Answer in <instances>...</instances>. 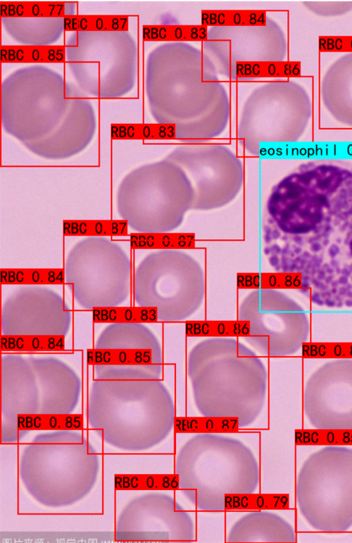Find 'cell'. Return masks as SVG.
<instances>
[{
	"label": "cell",
	"mask_w": 352,
	"mask_h": 543,
	"mask_svg": "<svg viewBox=\"0 0 352 543\" xmlns=\"http://www.w3.org/2000/svg\"><path fill=\"white\" fill-rule=\"evenodd\" d=\"M263 233L276 272L313 278L328 258L326 276H340V258L352 263V165L308 162L282 178L267 199Z\"/></svg>",
	"instance_id": "obj_1"
},
{
	"label": "cell",
	"mask_w": 352,
	"mask_h": 543,
	"mask_svg": "<svg viewBox=\"0 0 352 543\" xmlns=\"http://www.w3.org/2000/svg\"><path fill=\"white\" fill-rule=\"evenodd\" d=\"M178 487L203 511H221L228 497L254 494L260 468L251 450L240 440L216 433H199L180 447L175 459Z\"/></svg>",
	"instance_id": "obj_2"
},
{
	"label": "cell",
	"mask_w": 352,
	"mask_h": 543,
	"mask_svg": "<svg viewBox=\"0 0 352 543\" xmlns=\"http://www.w3.org/2000/svg\"><path fill=\"white\" fill-rule=\"evenodd\" d=\"M194 192L183 170L166 157L131 170L116 194L120 217L133 231L160 234L173 232L192 210Z\"/></svg>",
	"instance_id": "obj_3"
},
{
	"label": "cell",
	"mask_w": 352,
	"mask_h": 543,
	"mask_svg": "<svg viewBox=\"0 0 352 543\" xmlns=\"http://www.w3.org/2000/svg\"><path fill=\"white\" fill-rule=\"evenodd\" d=\"M298 509L314 529L338 533L352 527V448L328 445L311 454L296 483Z\"/></svg>",
	"instance_id": "obj_4"
},
{
	"label": "cell",
	"mask_w": 352,
	"mask_h": 543,
	"mask_svg": "<svg viewBox=\"0 0 352 543\" xmlns=\"http://www.w3.org/2000/svg\"><path fill=\"white\" fill-rule=\"evenodd\" d=\"M65 283L82 309L120 306L129 296L131 261L117 243L88 236L74 245L65 260Z\"/></svg>",
	"instance_id": "obj_5"
},
{
	"label": "cell",
	"mask_w": 352,
	"mask_h": 543,
	"mask_svg": "<svg viewBox=\"0 0 352 543\" xmlns=\"http://www.w3.org/2000/svg\"><path fill=\"white\" fill-rule=\"evenodd\" d=\"M188 177L194 192L192 210H212L232 202L244 182L241 160L227 146L187 143L166 157Z\"/></svg>",
	"instance_id": "obj_6"
},
{
	"label": "cell",
	"mask_w": 352,
	"mask_h": 543,
	"mask_svg": "<svg viewBox=\"0 0 352 543\" xmlns=\"http://www.w3.org/2000/svg\"><path fill=\"white\" fill-rule=\"evenodd\" d=\"M91 387L125 406L90 391L89 397L127 410L133 425V450H146L159 444L173 430L175 419L173 400L158 379H94Z\"/></svg>",
	"instance_id": "obj_7"
},
{
	"label": "cell",
	"mask_w": 352,
	"mask_h": 543,
	"mask_svg": "<svg viewBox=\"0 0 352 543\" xmlns=\"http://www.w3.org/2000/svg\"><path fill=\"white\" fill-rule=\"evenodd\" d=\"M204 272L188 253L179 249H160L148 254L136 267L133 295L138 306L152 307L159 295L204 296Z\"/></svg>",
	"instance_id": "obj_8"
},
{
	"label": "cell",
	"mask_w": 352,
	"mask_h": 543,
	"mask_svg": "<svg viewBox=\"0 0 352 543\" xmlns=\"http://www.w3.org/2000/svg\"><path fill=\"white\" fill-rule=\"evenodd\" d=\"M64 299L43 285H22L5 300L1 335H66L72 314Z\"/></svg>",
	"instance_id": "obj_9"
},
{
	"label": "cell",
	"mask_w": 352,
	"mask_h": 543,
	"mask_svg": "<svg viewBox=\"0 0 352 543\" xmlns=\"http://www.w3.org/2000/svg\"><path fill=\"white\" fill-rule=\"evenodd\" d=\"M130 540L184 542L195 538V527L188 513L171 496L154 492L129 503Z\"/></svg>",
	"instance_id": "obj_10"
},
{
	"label": "cell",
	"mask_w": 352,
	"mask_h": 543,
	"mask_svg": "<svg viewBox=\"0 0 352 543\" xmlns=\"http://www.w3.org/2000/svg\"><path fill=\"white\" fill-rule=\"evenodd\" d=\"M303 405L314 428L352 430V376H322L317 370L306 384Z\"/></svg>",
	"instance_id": "obj_11"
},
{
	"label": "cell",
	"mask_w": 352,
	"mask_h": 543,
	"mask_svg": "<svg viewBox=\"0 0 352 543\" xmlns=\"http://www.w3.org/2000/svg\"><path fill=\"white\" fill-rule=\"evenodd\" d=\"M28 359L38 387V413H72L81 387L76 373L57 358L29 357Z\"/></svg>",
	"instance_id": "obj_12"
},
{
	"label": "cell",
	"mask_w": 352,
	"mask_h": 543,
	"mask_svg": "<svg viewBox=\"0 0 352 543\" xmlns=\"http://www.w3.org/2000/svg\"><path fill=\"white\" fill-rule=\"evenodd\" d=\"M2 412L11 414V427L19 414H35L39 409L36 378L28 357L6 355L1 358Z\"/></svg>",
	"instance_id": "obj_13"
},
{
	"label": "cell",
	"mask_w": 352,
	"mask_h": 543,
	"mask_svg": "<svg viewBox=\"0 0 352 543\" xmlns=\"http://www.w3.org/2000/svg\"><path fill=\"white\" fill-rule=\"evenodd\" d=\"M228 542H296L294 527L280 516L254 511L239 518L228 533Z\"/></svg>",
	"instance_id": "obj_14"
},
{
	"label": "cell",
	"mask_w": 352,
	"mask_h": 543,
	"mask_svg": "<svg viewBox=\"0 0 352 543\" xmlns=\"http://www.w3.org/2000/svg\"><path fill=\"white\" fill-rule=\"evenodd\" d=\"M96 348H145L161 352L155 335L142 323H113L100 333Z\"/></svg>",
	"instance_id": "obj_15"
},
{
	"label": "cell",
	"mask_w": 352,
	"mask_h": 543,
	"mask_svg": "<svg viewBox=\"0 0 352 543\" xmlns=\"http://www.w3.org/2000/svg\"><path fill=\"white\" fill-rule=\"evenodd\" d=\"M83 417L80 414L35 413L19 414L14 421V428L17 437L19 432L32 430L77 431L82 430Z\"/></svg>",
	"instance_id": "obj_16"
},
{
	"label": "cell",
	"mask_w": 352,
	"mask_h": 543,
	"mask_svg": "<svg viewBox=\"0 0 352 543\" xmlns=\"http://www.w3.org/2000/svg\"><path fill=\"white\" fill-rule=\"evenodd\" d=\"M300 63L297 61L237 62L228 70L231 80L300 76Z\"/></svg>",
	"instance_id": "obj_17"
},
{
	"label": "cell",
	"mask_w": 352,
	"mask_h": 543,
	"mask_svg": "<svg viewBox=\"0 0 352 543\" xmlns=\"http://www.w3.org/2000/svg\"><path fill=\"white\" fill-rule=\"evenodd\" d=\"M89 365L161 364V352L145 348H89Z\"/></svg>",
	"instance_id": "obj_18"
},
{
	"label": "cell",
	"mask_w": 352,
	"mask_h": 543,
	"mask_svg": "<svg viewBox=\"0 0 352 543\" xmlns=\"http://www.w3.org/2000/svg\"><path fill=\"white\" fill-rule=\"evenodd\" d=\"M65 60L63 45H2L1 61L7 63H62Z\"/></svg>",
	"instance_id": "obj_19"
},
{
	"label": "cell",
	"mask_w": 352,
	"mask_h": 543,
	"mask_svg": "<svg viewBox=\"0 0 352 543\" xmlns=\"http://www.w3.org/2000/svg\"><path fill=\"white\" fill-rule=\"evenodd\" d=\"M267 12L263 10H204L201 24L206 27H254L267 24Z\"/></svg>",
	"instance_id": "obj_20"
},
{
	"label": "cell",
	"mask_w": 352,
	"mask_h": 543,
	"mask_svg": "<svg viewBox=\"0 0 352 543\" xmlns=\"http://www.w3.org/2000/svg\"><path fill=\"white\" fill-rule=\"evenodd\" d=\"M65 336L57 335H1V352H61L65 351Z\"/></svg>",
	"instance_id": "obj_21"
},
{
	"label": "cell",
	"mask_w": 352,
	"mask_h": 543,
	"mask_svg": "<svg viewBox=\"0 0 352 543\" xmlns=\"http://www.w3.org/2000/svg\"><path fill=\"white\" fill-rule=\"evenodd\" d=\"M208 32V27L202 24H159L142 27V37L146 41H206Z\"/></svg>",
	"instance_id": "obj_22"
},
{
	"label": "cell",
	"mask_w": 352,
	"mask_h": 543,
	"mask_svg": "<svg viewBox=\"0 0 352 543\" xmlns=\"http://www.w3.org/2000/svg\"><path fill=\"white\" fill-rule=\"evenodd\" d=\"M95 323H155L159 321L155 307H102L91 310Z\"/></svg>",
	"instance_id": "obj_23"
},
{
	"label": "cell",
	"mask_w": 352,
	"mask_h": 543,
	"mask_svg": "<svg viewBox=\"0 0 352 543\" xmlns=\"http://www.w3.org/2000/svg\"><path fill=\"white\" fill-rule=\"evenodd\" d=\"M65 31H125L129 16L123 14H67L63 18Z\"/></svg>",
	"instance_id": "obj_24"
},
{
	"label": "cell",
	"mask_w": 352,
	"mask_h": 543,
	"mask_svg": "<svg viewBox=\"0 0 352 543\" xmlns=\"http://www.w3.org/2000/svg\"><path fill=\"white\" fill-rule=\"evenodd\" d=\"M251 322L248 320H199L185 322L187 336L245 337L250 335Z\"/></svg>",
	"instance_id": "obj_25"
},
{
	"label": "cell",
	"mask_w": 352,
	"mask_h": 543,
	"mask_svg": "<svg viewBox=\"0 0 352 543\" xmlns=\"http://www.w3.org/2000/svg\"><path fill=\"white\" fill-rule=\"evenodd\" d=\"M97 380H153L161 375V364L94 365Z\"/></svg>",
	"instance_id": "obj_26"
},
{
	"label": "cell",
	"mask_w": 352,
	"mask_h": 543,
	"mask_svg": "<svg viewBox=\"0 0 352 543\" xmlns=\"http://www.w3.org/2000/svg\"><path fill=\"white\" fill-rule=\"evenodd\" d=\"M1 15L6 17H62L66 14L63 1H1Z\"/></svg>",
	"instance_id": "obj_27"
},
{
	"label": "cell",
	"mask_w": 352,
	"mask_h": 543,
	"mask_svg": "<svg viewBox=\"0 0 352 543\" xmlns=\"http://www.w3.org/2000/svg\"><path fill=\"white\" fill-rule=\"evenodd\" d=\"M1 283L14 285H50L65 283L64 269H5Z\"/></svg>",
	"instance_id": "obj_28"
},
{
	"label": "cell",
	"mask_w": 352,
	"mask_h": 543,
	"mask_svg": "<svg viewBox=\"0 0 352 543\" xmlns=\"http://www.w3.org/2000/svg\"><path fill=\"white\" fill-rule=\"evenodd\" d=\"M296 443L299 445H352V430L316 429L296 430Z\"/></svg>",
	"instance_id": "obj_29"
},
{
	"label": "cell",
	"mask_w": 352,
	"mask_h": 543,
	"mask_svg": "<svg viewBox=\"0 0 352 543\" xmlns=\"http://www.w3.org/2000/svg\"><path fill=\"white\" fill-rule=\"evenodd\" d=\"M111 130L116 138L149 137L153 135L175 139V126L170 124H113Z\"/></svg>",
	"instance_id": "obj_30"
},
{
	"label": "cell",
	"mask_w": 352,
	"mask_h": 543,
	"mask_svg": "<svg viewBox=\"0 0 352 543\" xmlns=\"http://www.w3.org/2000/svg\"><path fill=\"white\" fill-rule=\"evenodd\" d=\"M319 50L322 52H352V35L320 36Z\"/></svg>",
	"instance_id": "obj_31"
},
{
	"label": "cell",
	"mask_w": 352,
	"mask_h": 543,
	"mask_svg": "<svg viewBox=\"0 0 352 543\" xmlns=\"http://www.w3.org/2000/svg\"><path fill=\"white\" fill-rule=\"evenodd\" d=\"M311 300L314 303L316 304L318 306H322L324 304V300L321 298L319 291L313 292L311 296Z\"/></svg>",
	"instance_id": "obj_32"
},
{
	"label": "cell",
	"mask_w": 352,
	"mask_h": 543,
	"mask_svg": "<svg viewBox=\"0 0 352 543\" xmlns=\"http://www.w3.org/2000/svg\"><path fill=\"white\" fill-rule=\"evenodd\" d=\"M324 304L328 307H334L336 304V301L331 298H327L324 300Z\"/></svg>",
	"instance_id": "obj_33"
},
{
	"label": "cell",
	"mask_w": 352,
	"mask_h": 543,
	"mask_svg": "<svg viewBox=\"0 0 352 543\" xmlns=\"http://www.w3.org/2000/svg\"><path fill=\"white\" fill-rule=\"evenodd\" d=\"M346 287L341 286L338 288V293L341 296H346V293L349 291Z\"/></svg>",
	"instance_id": "obj_34"
},
{
	"label": "cell",
	"mask_w": 352,
	"mask_h": 543,
	"mask_svg": "<svg viewBox=\"0 0 352 543\" xmlns=\"http://www.w3.org/2000/svg\"><path fill=\"white\" fill-rule=\"evenodd\" d=\"M344 304L348 307H352V299L348 298L344 300Z\"/></svg>",
	"instance_id": "obj_35"
},
{
	"label": "cell",
	"mask_w": 352,
	"mask_h": 543,
	"mask_svg": "<svg viewBox=\"0 0 352 543\" xmlns=\"http://www.w3.org/2000/svg\"><path fill=\"white\" fill-rule=\"evenodd\" d=\"M330 285H331V287L338 288V286L340 285V284H339L338 280H333L331 282V283L330 284Z\"/></svg>",
	"instance_id": "obj_36"
},
{
	"label": "cell",
	"mask_w": 352,
	"mask_h": 543,
	"mask_svg": "<svg viewBox=\"0 0 352 543\" xmlns=\"http://www.w3.org/2000/svg\"><path fill=\"white\" fill-rule=\"evenodd\" d=\"M333 299H334V300H335L336 302H338V301L342 300V299H343V298H342V296H340L338 293H337V294H336V295H333Z\"/></svg>",
	"instance_id": "obj_37"
},
{
	"label": "cell",
	"mask_w": 352,
	"mask_h": 543,
	"mask_svg": "<svg viewBox=\"0 0 352 543\" xmlns=\"http://www.w3.org/2000/svg\"><path fill=\"white\" fill-rule=\"evenodd\" d=\"M329 290L332 293V295L333 296L338 293V289L335 287H331Z\"/></svg>",
	"instance_id": "obj_38"
},
{
	"label": "cell",
	"mask_w": 352,
	"mask_h": 543,
	"mask_svg": "<svg viewBox=\"0 0 352 543\" xmlns=\"http://www.w3.org/2000/svg\"><path fill=\"white\" fill-rule=\"evenodd\" d=\"M344 305V302L342 300L336 302V307L338 308H341Z\"/></svg>",
	"instance_id": "obj_39"
},
{
	"label": "cell",
	"mask_w": 352,
	"mask_h": 543,
	"mask_svg": "<svg viewBox=\"0 0 352 543\" xmlns=\"http://www.w3.org/2000/svg\"><path fill=\"white\" fill-rule=\"evenodd\" d=\"M324 292H325V293H326V296H327V298H331V297L333 296V295H332V293H331V291H330V290H329V289H328V290L325 291Z\"/></svg>",
	"instance_id": "obj_40"
},
{
	"label": "cell",
	"mask_w": 352,
	"mask_h": 543,
	"mask_svg": "<svg viewBox=\"0 0 352 543\" xmlns=\"http://www.w3.org/2000/svg\"><path fill=\"white\" fill-rule=\"evenodd\" d=\"M299 291L302 293H306L309 291V289L307 288H300Z\"/></svg>",
	"instance_id": "obj_41"
}]
</instances>
